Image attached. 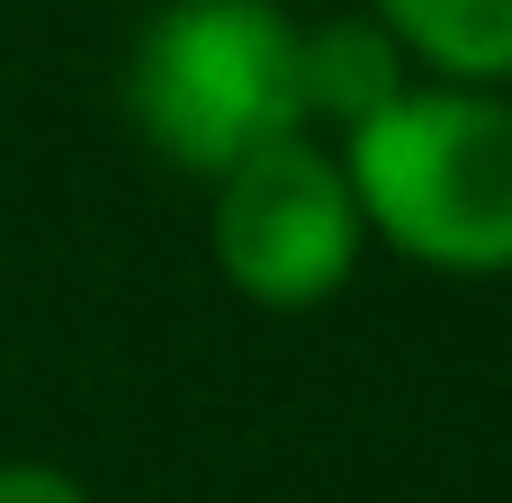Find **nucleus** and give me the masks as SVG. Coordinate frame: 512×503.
Here are the masks:
<instances>
[{"instance_id":"4","label":"nucleus","mask_w":512,"mask_h":503,"mask_svg":"<svg viewBox=\"0 0 512 503\" xmlns=\"http://www.w3.org/2000/svg\"><path fill=\"white\" fill-rule=\"evenodd\" d=\"M297 90H306V117H324L333 135H360L414 81H405V45L378 18H324L297 36Z\"/></svg>"},{"instance_id":"5","label":"nucleus","mask_w":512,"mask_h":503,"mask_svg":"<svg viewBox=\"0 0 512 503\" xmlns=\"http://www.w3.org/2000/svg\"><path fill=\"white\" fill-rule=\"evenodd\" d=\"M369 18L405 45V63H432L459 90L512 81V0H369Z\"/></svg>"},{"instance_id":"1","label":"nucleus","mask_w":512,"mask_h":503,"mask_svg":"<svg viewBox=\"0 0 512 503\" xmlns=\"http://www.w3.org/2000/svg\"><path fill=\"white\" fill-rule=\"evenodd\" d=\"M342 171L369 243L405 252L441 279L512 270V99L504 90H405L360 135H342Z\"/></svg>"},{"instance_id":"3","label":"nucleus","mask_w":512,"mask_h":503,"mask_svg":"<svg viewBox=\"0 0 512 503\" xmlns=\"http://www.w3.org/2000/svg\"><path fill=\"white\" fill-rule=\"evenodd\" d=\"M207 189H216L207 198V252H216V279L243 306L315 315L360 279L369 225H360L342 153H324L315 135H288V144L234 162Z\"/></svg>"},{"instance_id":"2","label":"nucleus","mask_w":512,"mask_h":503,"mask_svg":"<svg viewBox=\"0 0 512 503\" xmlns=\"http://www.w3.org/2000/svg\"><path fill=\"white\" fill-rule=\"evenodd\" d=\"M297 18L279 0H162L126 54V117L135 135L198 180L306 135L297 90Z\"/></svg>"},{"instance_id":"6","label":"nucleus","mask_w":512,"mask_h":503,"mask_svg":"<svg viewBox=\"0 0 512 503\" xmlns=\"http://www.w3.org/2000/svg\"><path fill=\"white\" fill-rule=\"evenodd\" d=\"M0 503H90V486L45 459H0Z\"/></svg>"}]
</instances>
